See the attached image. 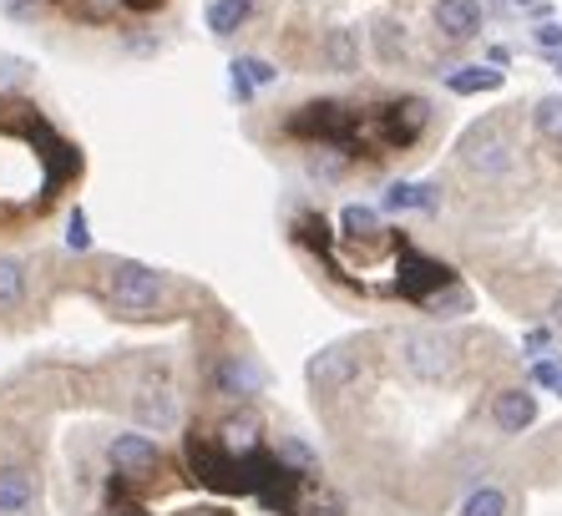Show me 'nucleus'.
<instances>
[{
  "instance_id": "10",
  "label": "nucleus",
  "mask_w": 562,
  "mask_h": 516,
  "mask_svg": "<svg viewBox=\"0 0 562 516\" xmlns=\"http://www.w3.org/2000/svg\"><path fill=\"white\" fill-rule=\"evenodd\" d=\"M431 21L446 41H471L482 36V0H436Z\"/></svg>"
},
{
  "instance_id": "11",
  "label": "nucleus",
  "mask_w": 562,
  "mask_h": 516,
  "mask_svg": "<svg viewBox=\"0 0 562 516\" xmlns=\"http://www.w3.org/2000/svg\"><path fill=\"white\" fill-rule=\"evenodd\" d=\"M492 420H497V430H507V436H522L537 420V395L522 385L497 390V395H492Z\"/></svg>"
},
{
  "instance_id": "25",
  "label": "nucleus",
  "mask_w": 562,
  "mask_h": 516,
  "mask_svg": "<svg viewBox=\"0 0 562 516\" xmlns=\"http://www.w3.org/2000/svg\"><path fill=\"white\" fill-rule=\"evenodd\" d=\"M279 461H284L289 471H300V476H314V471H319V461H314V451H310V446H304L300 436H284V440H279Z\"/></svg>"
},
{
  "instance_id": "37",
  "label": "nucleus",
  "mask_w": 562,
  "mask_h": 516,
  "mask_svg": "<svg viewBox=\"0 0 562 516\" xmlns=\"http://www.w3.org/2000/svg\"><path fill=\"white\" fill-rule=\"evenodd\" d=\"M558 395H562V385H558Z\"/></svg>"
},
{
  "instance_id": "19",
  "label": "nucleus",
  "mask_w": 562,
  "mask_h": 516,
  "mask_svg": "<svg viewBox=\"0 0 562 516\" xmlns=\"http://www.w3.org/2000/svg\"><path fill=\"white\" fill-rule=\"evenodd\" d=\"M420 127H426V102H401V106H391V127H385V137H391L395 147H406V143H416L420 137Z\"/></svg>"
},
{
  "instance_id": "24",
  "label": "nucleus",
  "mask_w": 562,
  "mask_h": 516,
  "mask_svg": "<svg viewBox=\"0 0 562 516\" xmlns=\"http://www.w3.org/2000/svg\"><path fill=\"white\" fill-rule=\"evenodd\" d=\"M461 516H507V491H502V486L471 491L467 506H461Z\"/></svg>"
},
{
  "instance_id": "32",
  "label": "nucleus",
  "mask_w": 562,
  "mask_h": 516,
  "mask_svg": "<svg viewBox=\"0 0 562 516\" xmlns=\"http://www.w3.org/2000/svg\"><path fill=\"white\" fill-rule=\"evenodd\" d=\"M168 0H122V11H137V15H147V11H162Z\"/></svg>"
},
{
  "instance_id": "13",
  "label": "nucleus",
  "mask_w": 562,
  "mask_h": 516,
  "mask_svg": "<svg viewBox=\"0 0 562 516\" xmlns=\"http://www.w3.org/2000/svg\"><path fill=\"white\" fill-rule=\"evenodd\" d=\"M36 506V481L21 465H0V516H31Z\"/></svg>"
},
{
  "instance_id": "8",
  "label": "nucleus",
  "mask_w": 562,
  "mask_h": 516,
  "mask_svg": "<svg viewBox=\"0 0 562 516\" xmlns=\"http://www.w3.org/2000/svg\"><path fill=\"white\" fill-rule=\"evenodd\" d=\"M467 162L476 172H486V178H497V172L512 168V143L507 132L497 127V122H482V127L467 137Z\"/></svg>"
},
{
  "instance_id": "14",
  "label": "nucleus",
  "mask_w": 562,
  "mask_h": 516,
  "mask_svg": "<svg viewBox=\"0 0 562 516\" xmlns=\"http://www.w3.org/2000/svg\"><path fill=\"white\" fill-rule=\"evenodd\" d=\"M319 61H325L329 71H340V77L360 71V36H355L350 26H335L325 41H319Z\"/></svg>"
},
{
  "instance_id": "26",
  "label": "nucleus",
  "mask_w": 562,
  "mask_h": 516,
  "mask_svg": "<svg viewBox=\"0 0 562 516\" xmlns=\"http://www.w3.org/2000/svg\"><path fill=\"white\" fill-rule=\"evenodd\" d=\"M61 244L71 248V254H92V223H87V207H71V213H66Z\"/></svg>"
},
{
  "instance_id": "18",
  "label": "nucleus",
  "mask_w": 562,
  "mask_h": 516,
  "mask_svg": "<svg viewBox=\"0 0 562 516\" xmlns=\"http://www.w3.org/2000/svg\"><path fill=\"white\" fill-rule=\"evenodd\" d=\"M502 81H507V71H497V66H461V71H451L446 77V91H457V97H476V91H497Z\"/></svg>"
},
{
  "instance_id": "22",
  "label": "nucleus",
  "mask_w": 562,
  "mask_h": 516,
  "mask_svg": "<svg viewBox=\"0 0 562 516\" xmlns=\"http://www.w3.org/2000/svg\"><path fill=\"white\" fill-rule=\"evenodd\" d=\"M66 5H71V15L81 26H112L122 11V0H66Z\"/></svg>"
},
{
  "instance_id": "29",
  "label": "nucleus",
  "mask_w": 562,
  "mask_h": 516,
  "mask_svg": "<svg viewBox=\"0 0 562 516\" xmlns=\"http://www.w3.org/2000/svg\"><path fill=\"white\" fill-rule=\"evenodd\" d=\"M532 41H537V52H548V56H558V52H562V26H558V21H537Z\"/></svg>"
},
{
  "instance_id": "17",
  "label": "nucleus",
  "mask_w": 562,
  "mask_h": 516,
  "mask_svg": "<svg viewBox=\"0 0 562 516\" xmlns=\"http://www.w3.org/2000/svg\"><path fill=\"white\" fill-rule=\"evenodd\" d=\"M31 294V273L21 258H0V314H15Z\"/></svg>"
},
{
  "instance_id": "36",
  "label": "nucleus",
  "mask_w": 562,
  "mask_h": 516,
  "mask_svg": "<svg viewBox=\"0 0 562 516\" xmlns=\"http://www.w3.org/2000/svg\"><path fill=\"white\" fill-rule=\"evenodd\" d=\"M552 61H558V71H562V52H558V56H552Z\"/></svg>"
},
{
  "instance_id": "5",
  "label": "nucleus",
  "mask_w": 562,
  "mask_h": 516,
  "mask_svg": "<svg viewBox=\"0 0 562 516\" xmlns=\"http://www.w3.org/2000/svg\"><path fill=\"white\" fill-rule=\"evenodd\" d=\"M209 380H213L218 395H228V401H238V405H249L263 390V370L249 360V355H218V364H213Z\"/></svg>"
},
{
  "instance_id": "12",
  "label": "nucleus",
  "mask_w": 562,
  "mask_h": 516,
  "mask_svg": "<svg viewBox=\"0 0 562 516\" xmlns=\"http://www.w3.org/2000/svg\"><path fill=\"white\" fill-rule=\"evenodd\" d=\"M263 426H259V415H254V411H238V415H228V420H223V426H218V436H213V440H218V446H223V451H228V456H254V451H263Z\"/></svg>"
},
{
  "instance_id": "33",
  "label": "nucleus",
  "mask_w": 562,
  "mask_h": 516,
  "mask_svg": "<svg viewBox=\"0 0 562 516\" xmlns=\"http://www.w3.org/2000/svg\"><path fill=\"white\" fill-rule=\"evenodd\" d=\"M548 329H532V335H527V349H532V355H542V349H548Z\"/></svg>"
},
{
  "instance_id": "4",
  "label": "nucleus",
  "mask_w": 562,
  "mask_h": 516,
  "mask_svg": "<svg viewBox=\"0 0 562 516\" xmlns=\"http://www.w3.org/2000/svg\"><path fill=\"white\" fill-rule=\"evenodd\" d=\"M401 360H406V370L416 374V380H441V374L451 370V345H446L441 335H431V329H411V335L401 339Z\"/></svg>"
},
{
  "instance_id": "23",
  "label": "nucleus",
  "mask_w": 562,
  "mask_h": 516,
  "mask_svg": "<svg viewBox=\"0 0 562 516\" xmlns=\"http://www.w3.org/2000/svg\"><path fill=\"white\" fill-rule=\"evenodd\" d=\"M340 228H345V238H375V233H380V213H375V207H366V203H350L340 213Z\"/></svg>"
},
{
  "instance_id": "1",
  "label": "nucleus",
  "mask_w": 562,
  "mask_h": 516,
  "mask_svg": "<svg viewBox=\"0 0 562 516\" xmlns=\"http://www.w3.org/2000/svg\"><path fill=\"white\" fill-rule=\"evenodd\" d=\"M102 294H106V304H112L117 319H157L172 299V279L162 269H153V263L117 258L102 279Z\"/></svg>"
},
{
  "instance_id": "30",
  "label": "nucleus",
  "mask_w": 562,
  "mask_h": 516,
  "mask_svg": "<svg viewBox=\"0 0 562 516\" xmlns=\"http://www.w3.org/2000/svg\"><path fill=\"white\" fill-rule=\"evenodd\" d=\"M532 385L558 390V385H562V360H537V364H532Z\"/></svg>"
},
{
  "instance_id": "6",
  "label": "nucleus",
  "mask_w": 562,
  "mask_h": 516,
  "mask_svg": "<svg viewBox=\"0 0 562 516\" xmlns=\"http://www.w3.org/2000/svg\"><path fill=\"white\" fill-rule=\"evenodd\" d=\"M446 284H451V269H446V263L426 258L420 248H411V244L401 248V294L426 304V299H431L436 289H446Z\"/></svg>"
},
{
  "instance_id": "27",
  "label": "nucleus",
  "mask_w": 562,
  "mask_h": 516,
  "mask_svg": "<svg viewBox=\"0 0 562 516\" xmlns=\"http://www.w3.org/2000/svg\"><path fill=\"white\" fill-rule=\"evenodd\" d=\"M426 310H431V314H467L471 310V294L461 284H446V289H436V294L426 299Z\"/></svg>"
},
{
  "instance_id": "16",
  "label": "nucleus",
  "mask_w": 562,
  "mask_h": 516,
  "mask_svg": "<svg viewBox=\"0 0 562 516\" xmlns=\"http://www.w3.org/2000/svg\"><path fill=\"white\" fill-rule=\"evenodd\" d=\"M254 21V0H209V31L218 41L238 36Z\"/></svg>"
},
{
  "instance_id": "15",
  "label": "nucleus",
  "mask_w": 562,
  "mask_h": 516,
  "mask_svg": "<svg viewBox=\"0 0 562 516\" xmlns=\"http://www.w3.org/2000/svg\"><path fill=\"white\" fill-rule=\"evenodd\" d=\"M380 207H385V213H431L436 188H426V182H391L385 198H380Z\"/></svg>"
},
{
  "instance_id": "20",
  "label": "nucleus",
  "mask_w": 562,
  "mask_h": 516,
  "mask_svg": "<svg viewBox=\"0 0 562 516\" xmlns=\"http://www.w3.org/2000/svg\"><path fill=\"white\" fill-rule=\"evenodd\" d=\"M532 127L548 147H562V97H542L532 106Z\"/></svg>"
},
{
  "instance_id": "3",
  "label": "nucleus",
  "mask_w": 562,
  "mask_h": 516,
  "mask_svg": "<svg viewBox=\"0 0 562 516\" xmlns=\"http://www.w3.org/2000/svg\"><path fill=\"white\" fill-rule=\"evenodd\" d=\"M304 374H310V385L319 390V395H335V390L355 385V374H360V355H355L350 345H329V349H319V355H310Z\"/></svg>"
},
{
  "instance_id": "34",
  "label": "nucleus",
  "mask_w": 562,
  "mask_h": 516,
  "mask_svg": "<svg viewBox=\"0 0 562 516\" xmlns=\"http://www.w3.org/2000/svg\"><path fill=\"white\" fill-rule=\"evenodd\" d=\"M552 319H558V324H562V294H558V299H552Z\"/></svg>"
},
{
  "instance_id": "31",
  "label": "nucleus",
  "mask_w": 562,
  "mask_h": 516,
  "mask_svg": "<svg viewBox=\"0 0 562 516\" xmlns=\"http://www.w3.org/2000/svg\"><path fill=\"white\" fill-rule=\"evenodd\" d=\"M46 0H0V11L5 15H15V21H26V15H36Z\"/></svg>"
},
{
  "instance_id": "7",
  "label": "nucleus",
  "mask_w": 562,
  "mask_h": 516,
  "mask_svg": "<svg viewBox=\"0 0 562 516\" xmlns=\"http://www.w3.org/2000/svg\"><path fill=\"white\" fill-rule=\"evenodd\" d=\"M132 415H137L143 430H172L178 426V390H172L168 380H147V385H137V395H132Z\"/></svg>"
},
{
  "instance_id": "9",
  "label": "nucleus",
  "mask_w": 562,
  "mask_h": 516,
  "mask_svg": "<svg viewBox=\"0 0 562 516\" xmlns=\"http://www.w3.org/2000/svg\"><path fill=\"white\" fill-rule=\"evenodd\" d=\"M279 81V66L263 61V56H234L228 61V97H234L238 106H249L254 97H259L263 87H274Z\"/></svg>"
},
{
  "instance_id": "35",
  "label": "nucleus",
  "mask_w": 562,
  "mask_h": 516,
  "mask_svg": "<svg viewBox=\"0 0 562 516\" xmlns=\"http://www.w3.org/2000/svg\"><path fill=\"white\" fill-rule=\"evenodd\" d=\"M122 516H153V512H122Z\"/></svg>"
},
{
  "instance_id": "2",
  "label": "nucleus",
  "mask_w": 562,
  "mask_h": 516,
  "mask_svg": "<svg viewBox=\"0 0 562 516\" xmlns=\"http://www.w3.org/2000/svg\"><path fill=\"white\" fill-rule=\"evenodd\" d=\"M106 461H112L117 481H147V476L162 471V451H157V440L143 436V430H122V436H112Z\"/></svg>"
},
{
  "instance_id": "21",
  "label": "nucleus",
  "mask_w": 562,
  "mask_h": 516,
  "mask_svg": "<svg viewBox=\"0 0 562 516\" xmlns=\"http://www.w3.org/2000/svg\"><path fill=\"white\" fill-rule=\"evenodd\" d=\"M36 81V66L26 56H0V97H21Z\"/></svg>"
},
{
  "instance_id": "28",
  "label": "nucleus",
  "mask_w": 562,
  "mask_h": 516,
  "mask_svg": "<svg viewBox=\"0 0 562 516\" xmlns=\"http://www.w3.org/2000/svg\"><path fill=\"white\" fill-rule=\"evenodd\" d=\"M375 52H380V61L391 66L395 56H406V36L395 41V26H380V31H375Z\"/></svg>"
}]
</instances>
